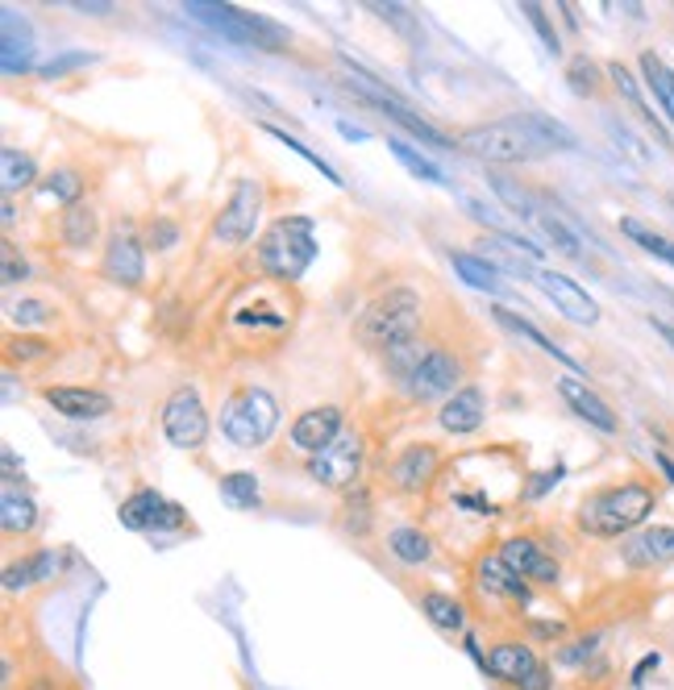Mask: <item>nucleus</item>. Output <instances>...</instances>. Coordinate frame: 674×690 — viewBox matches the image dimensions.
<instances>
[{
	"label": "nucleus",
	"mask_w": 674,
	"mask_h": 690,
	"mask_svg": "<svg viewBox=\"0 0 674 690\" xmlns=\"http://www.w3.org/2000/svg\"><path fill=\"white\" fill-rule=\"evenodd\" d=\"M458 147L484 163H528L549 150H574V138L562 121L546 113H521V117H500L458 133Z\"/></svg>",
	"instance_id": "1"
},
{
	"label": "nucleus",
	"mask_w": 674,
	"mask_h": 690,
	"mask_svg": "<svg viewBox=\"0 0 674 690\" xmlns=\"http://www.w3.org/2000/svg\"><path fill=\"white\" fill-rule=\"evenodd\" d=\"M295 300L279 283H254L242 295H233L230 313H225V329L233 341H283L292 329Z\"/></svg>",
	"instance_id": "2"
},
{
	"label": "nucleus",
	"mask_w": 674,
	"mask_h": 690,
	"mask_svg": "<svg viewBox=\"0 0 674 690\" xmlns=\"http://www.w3.org/2000/svg\"><path fill=\"white\" fill-rule=\"evenodd\" d=\"M355 337L362 346L387 354L392 346L421 337V295L412 288H387L383 295H375L355 320Z\"/></svg>",
	"instance_id": "3"
},
{
	"label": "nucleus",
	"mask_w": 674,
	"mask_h": 690,
	"mask_svg": "<svg viewBox=\"0 0 674 690\" xmlns=\"http://www.w3.org/2000/svg\"><path fill=\"white\" fill-rule=\"evenodd\" d=\"M653 512V487L646 482H616L583 500L579 507V528L591 537H625L637 524H646Z\"/></svg>",
	"instance_id": "4"
},
{
	"label": "nucleus",
	"mask_w": 674,
	"mask_h": 690,
	"mask_svg": "<svg viewBox=\"0 0 674 690\" xmlns=\"http://www.w3.org/2000/svg\"><path fill=\"white\" fill-rule=\"evenodd\" d=\"M258 271L275 283H292L313 267L316 258V233L309 217H279L271 230L258 237Z\"/></svg>",
	"instance_id": "5"
},
{
	"label": "nucleus",
	"mask_w": 674,
	"mask_h": 690,
	"mask_svg": "<svg viewBox=\"0 0 674 690\" xmlns=\"http://www.w3.org/2000/svg\"><path fill=\"white\" fill-rule=\"evenodd\" d=\"M188 17H196L200 25L217 30L221 38L242 46H258V50H283L288 46V30L271 17H258V13H246L237 4H209V0H191L188 4Z\"/></svg>",
	"instance_id": "6"
},
{
	"label": "nucleus",
	"mask_w": 674,
	"mask_h": 690,
	"mask_svg": "<svg viewBox=\"0 0 674 690\" xmlns=\"http://www.w3.org/2000/svg\"><path fill=\"white\" fill-rule=\"evenodd\" d=\"M275 424H279V404H275V396L263 391V387H246V391L230 396L225 412H221V433H225L237 449H258V445H267Z\"/></svg>",
	"instance_id": "7"
},
{
	"label": "nucleus",
	"mask_w": 674,
	"mask_h": 690,
	"mask_svg": "<svg viewBox=\"0 0 674 690\" xmlns=\"http://www.w3.org/2000/svg\"><path fill=\"white\" fill-rule=\"evenodd\" d=\"M484 674L504 690H549V682H554V669L525 641H496L487 648Z\"/></svg>",
	"instance_id": "8"
},
{
	"label": "nucleus",
	"mask_w": 674,
	"mask_h": 690,
	"mask_svg": "<svg viewBox=\"0 0 674 690\" xmlns=\"http://www.w3.org/2000/svg\"><path fill=\"white\" fill-rule=\"evenodd\" d=\"M258 212H263V188L254 179H237L230 191V204L217 212V221H212V242H221V246L251 242Z\"/></svg>",
	"instance_id": "9"
},
{
	"label": "nucleus",
	"mask_w": 674,
	"mask_h": 690,
	"mask_svg": "<svg viewBox=\"0 0 674 690\" xmlns=\"http://www.w3.org/2000/svg\"><path fill=\"white\" fill-rule=\"evenodd\" d=\"M346 80H350V87H359L362 96H367V105H375V108H380V113H383V117H392L396 126L412 129V133H417L421 142H429V147H438V150H454V142L445 138L442 129H433V126H429V121H425L421 113H412V108L404 105V101H400V96H396V92H387V87H383V84H375L371 75H362V71H350Z\"/></svg>",
	"instance_id": "10"
},
{
	"label": "nucleus",
	"mask_w": 674,
	"mask_h": 690,
	"mask_svg": "<svg viewBox=\"0 0 674 690\" xmlns=\"http://www.w3.org/2000/svg\"><path fill=\"white\" fill-rule=\"evenodd\" d=\"M121 524L133 528V533H175V528H188V512L179 503H171L167 495H159L154 487H142L133 491L126 503H121Z\"/></svg>",
	"instance_id": "11"
},
{
	"label": "nucleus",
	"mask_w": 674,
	"mask_h": 690,
	"mask_svg": "<svg viewBox=\"0 0 674 690\" xmlns=\"http://www.w3.org/2000/svg\"><path fill=\"white\" fill-rule=\"evenodd\" d=\"M163 433L175 449H200L205 437H209V412L200 396L191 387H179L175 396L163 404Z\"/></svg>",
	"instance_id": "12"
},
{
	"label": "nucleus",
	"mask_w": 674,
	"mask_h": 690,
	"mask_svg": "<svg viewBox=\"0 0 674 690\" xmlns=\"http://www.w3.org/2000/svg\"><path fill=\"white\" fill-rule=\"evenodd\" d=\"M359 470H362V437L359 433H346V429H341V437L329 449H321V454L309 458V475L321 487H350V482L359 479Z\"/></svg>",
	"instance_id": "13"
},
{
	"label": "nucleus",
	"mask_w": 674,
	"mask_h": 690,
	"mask_svg": "<svg viewBox=\"0 0 674 690\" xmlns=\"http://www.w3.org/2000/svg\"><path fill=\"white\" fill-rule=\"evenodd\" d=\"M533 283L542 288V292L554 300V308L567 316V320H574V325H595L600 320V304L591 300L574 279H567V274H558V271H533Z\"/></svg>",
	"instance_id": "14"
},
{
	"label": "nucleus",
	"mask_w": 674,
	"mask_h": 690,
	"mask_svg": "<svg viewBox=\"0 0 674 690\" xmlns=\"http://www.w3.org/2000/svg\"><path fill=\"white\" fill-rule=\"evenodd\" d=\"M500 558H504L528 586H554L558 583V574H562L558 562H554L533 537H508V541L500 545Z\"/></svg>",
	"instance_id": "15"
},
{
	"label": "nucleus",
	"mask_w": 674,
	"mask_h": 690,
	"mask_svg": "<svg viewBox=\"0 0 674 690\" xmlns=\"http://www.w3.org/2000/svg\"><path fill=\"white\" fill-rule=\"evenodd\" d=\"M463 375V362L450 354V350H429V358L421 362V371L404 383V391L412 399H442L454 391V383Z\"/></svg>",
	"instance_id": "16"
},
{
	"label": "nucleus",
	"mask_w": 674,
	"mask_h": 690,
	"mask_svg": "<svg viewBox=\"0 0 674 690\" xmlns=\"http://www.w3.org/2000/svg\"><path fill=\"white\" fill-rule=\"evenodd\" d=\"M475 586L484 590L487 599H508V604H521V607L533 599L528 583L504 562V558H500V553H487V558H479V565H475Z\"/></svg>",
	"instance_id": "17"
},
{
	"label": "nucleus",
	"mask_w": 674,
	"mask_h": 690,
	"mask_svg": "<svg viewBox=\"0 0 674 690\" xmlns=\"http://www.w3.org/2000/svg\"><path fill=\"white\" fill-rule=\"evenodd\" d=\"M337 437H341V408H329V404H325V408H309V412L292 424V445L309 449V454L329 449Z\"/></svg>",
	"instance_id": "18"
},
{
	"label": "nucleus",
	"mask_w": 674,
	"mask_h": 690,
	"mask_svg": "<svg viewBox=\"0 0 674 690\" xmlns=\"http://www.w3.org/2000/svg\"><path fill=\"white\" fill-rule=\"evenodd\" d=\"M0 25H4L0 67H4V75H22V71L34 67V30H30V22H22L13 9L0 13Z\"/></svg>",
	"instance_id": "19"
},
{
	"label": "nucleus",
	"mask_w": 674,
	"mask_h": 690,
	"mask_svg": "<svg viewBox=\"0 0 674 690\" xmlns=\"http://www.w3.org/2000/svg\"><path fill=\"white\" fill-rule=\"evenodd\" d=\"M43 399L59 417L71 420H101L113 412V399L105 391H88V387H46Z\"/></svg>",
	"instance_id": "20"
},
{
	"label": "nucleus",
	"mask_w": 674,
	"mask_h": 690,
	"mask_svg": "<svg viewBox=\"0 0 674 690\" xmlns=\"http://www.w3.org/2000/svg\"><path fill=\"white\" fill-rule=\"evenodd\" d=\"M105 271L108 279L121 283V288H138V283H142V242L129 230H117L108 237Z\"/></svg>",
	"instance_id": "21"
},
{
	"label": "nucleus",
	"mask_w": 674,
	"mask_h": 690,
	"mask_svg": "<svg viewBox=\"0 0 674 690\" xmlns=\"http://www.w3.org/2000/svg\"><path fill=\"white\" fill-rule=\"evenodd\" d=\"M484 412H487L484 387H458L454 396L445 399L442 429L445 433H454V437H466V433H475V429L484 424Z\"/></svg>",
	"instance_id": "22"
},
{
	"label": "nucleus",
	"mask_w": 674,
	"mask_h": 690,
	"mask_svg": "<svg viewBox=\"0 0 674 690\" xmlns=\"http://www.w3.org/2000/svg\"><path fill=\"white\" fill-rule=\"evenodd\" d=\"M558 396L567 399L570 412L588 420L591 429H600V433H616V412H612L608 404L591 391L588 383H579V378H558Z\"/></svg>",
	"instance_id": "23"
},
{
	"label": "nucleus",
	"mask_w": 674,
	"mask_h": 690,
	"mask_svg": "<svg viewBox=\"0 0 674 690\" xmlns=\"http://www.w3.org/2000/svg\"><path fill=\"white\" fill-rule=\"evenodd\" d=\"M438 449L433 445H408L400 458L392 461V482L400 491H421L425 482L438 475Z\"/></svg>",
	"instance_id": "24"
},
{
	"label": "nucleus",
	"mask_w": 674,
	"mask_h": 690,
	"mask_svg": "<svg viewBox=\"0 0 674 690\" xmlns=\"http://www.w3.org/2000/svg\"><path fill=\"white\" fill-rule=\"evenodd\" d=\"M674 558V524H658L625 541V562L629 565H658Z\"/></svg>",
	"instance_id": "25"
},
{
	"label": "nucleus",
	"mask_w": 674,
	"mask_h": 690,
	"mask_svg": "<svg viewBox=\"0 0 674 690\" xmlns=\"http://www.w3.org/2000/svg\"><path fill=\"white\" fill-rule=\"evenodd\" d=\"M34 521H38V503L30 500L25 491H18L13 479H4V500H0V524H4V533H9V537L30 533Z\"/></svg>",
	"instance_id": "26"
},
{
	"label": "nucleus",
	"mask_w": 674,
	"mask_h": 690,
	"mask_svg": "<svg viewBox=\"0 0 674 690\" xmlns=\"http://www.w3.org/2000/svg\"><path fill=\"white\" fill-rule=\"evenodd\" d=\"M491 316H496V320L504 325L508 334L525 337V341H533L537 350H546V354H554V358H558V362H562V366H567V371H579V362H574V358L562 354V350H558V346H554V341H549V337L542 334V329H537L533 320H525V316H521V313H512V308H504V304H496V308H491Z\"/></svg>",
	"instance_id": "27"
},
{
	"label": "nucleus",
	"mask_w": 674,
	"mask_h": 690,
	"mask_svg": "<svg viewBox=\"0 0 674 690\" xmlns=\"http://www.w3.org/2000/svg\"><path fill=\"white\" fill-rule=\"evenodd\" d=\"M50 574H55V553H50V549L30 553V558H22V562L4 565V590L18 595V590H25L30 583H43V578H50Z\"/></svg>",
	"instance_id": "28"
},
{
	"label": "nucleus",
	"mask_w": 674,
	"mask_h": 690,
	"mask_svg": "<svg viewBox=\"0 0 674 690\" xmlns=\"http://www.w3.org/2000/svg\"><path fill=\"white\" fill-rule=\"evenodd\" d=\"M450 262H454V271H458V279H466L470 288H479V292H504L500 274H496V267L487 262L484 254H463V250H454V254H450Z\"/></svg>",
	"instance_id": "29"
},
{
	"label": "nucleus",
	"mask_w": 674,
	"mask_h": 690,
	"mask_svg": "<svg viewBox=\"0 0 674 690\" xmlns=\"http://www.w3.org/2000/svg\"><path fill=\"white\" fill-rule=\"evenodd\" d=\"M421 611L433 620V628H442V632H463V624H466L463 604H458L454 595H445V590H425Z\"/></svg>",
	"instance_id": "30"
},
{
	"label": "nucleus",
	"mask_w": 674,
	"mask_h": 690,
	"mask_svg": "<svg viewBox=\"0 0 674 690\" xmlns=\"http://www.w3.org/2000/svg\"><path fill=\"white\" fill-rule=\"evenodd\" d=\"M641 75H646V84H650L653 101H658L662 113L674 121V71L662 63L653 50H646V55H641Z\"/></svg>",
	"instance_id": "31"
},
{
	"label": "nucleus",
	"mask_w": 674,
	"mask_h": 690,
	"mask_svg": "<svg viewBox=\"0 0 674 690\" xmlns=\"http://www.w3.org/2000/svg\"><path fill=\"white\" fill-rule=\"evenodd\" d=\"M620 233H625V237H632L641 250H650L653 258H662V262H671V267H674V242H671V237L653 233L650 225H641L637 217H625V221H620Z\"/></svg>",
	"instance_id": "32"
},
{
	"label": "nucleus",
	"mask_w": 674,
	"mask_h": 690,
	"mask_svg": "<svg viewBox=\"0 0 674 690\" xmlns=\"http://www.w3.org/2000/svg\"><path fill=\"white\" fill-rule=\"evenodd\" d=\"M63 237L67 246H92V237H96V209L92 204H71L63 212Z\"/></svg>",
	"instance_id": "33"
},
{
	"label": "nucleus",
	"mask_w": 674,
	"mask_h": 690,
	"mask_svg": "<svg viewBox=\"0 0 674 690\" xmlns=\"http://www.w3.org/2000/svg\"><path fill=\"white\" fill-rule=\"evenodd\" d=\"M387 541H392V553H396L404 565H421L429 562V553H433V545H429V537H425L421 528H396Z\"/></svg>",
	"instance_id": "34"
},
{
	"label": "nucleus",
	"mask_w": 674,
	"mask_h": 690,
	"mask_svg": "<svg viewBox=\"0 0 674 690\" xmlns=\"http://www.w3.org/2000/svg\"><path fill=\"white\" fill-rule=\"evenodd\" d=\"M0 163H4V191H9V196H13V191L18 188H30V184H34V159H30V154H18V150L9 147L4 150V154H0Z\"/></svg>",
	"instance_id": "35"
},
{
	"label": "nucleus",
	"mask_w": 674,
	"mask_h": 690,
	"mask_svg": "<svg viewBox=\"0 0 674 690\" xmlns=\"http://www.w3.org/2000/svg\"><path fill=\"white\" fill-rule=\"evenodd\" d=\"M387 147H392V154H396V159H400V163L412 171V175H421V179H429V184H445V175L438 171V163H429L421 150L404 147L400 138H387Z\"/></svg>",
	"instance_id": "36"
},
{
	"label": "nucleus",
	"mask_w": 674,
	"mask_h": 690,
	"mask_svg": "<svg viewBox=\"0 0 674 690\" xmlns=\"http://www.w3.org/2000/svg\"><path fill=\"white\" fill-rule=\"evenodd\" d=\"M221 495H225L233 507H254V503H258V479H254L251 470L225 475V479H221Z\"/></svg>",
	"instance_id": "37"
},
{
	"label": "nucleus",
	"mask_w": 674,
	"mask_h": 690,
	"mask_svg": "<svg viewBox=\"0 0 674 690\" xmlns=\"http://www.w3.org/2000/svg\"><path fill=\"white\" fill-rule=\"evenodd\" d=\"M608 75H612V84H616V87H620V92H625V101H629V105H637V113H646V117H650L653 133H658V138L666 142V129L658 126V117H653V113H650V105L641 101V92H637V84H632L629 67H625V63H612V67H608Z\"/></svg>",
	"instance_id": "38"
},
{
	"label": "nucleus",
	"mask_w": 674,
	"mask_h": 690,
	"mask_svg": "<svg viewBox=\"0 0 674 690\" xmlns=\"http://www.w3.org/2000/svg\"><path fill=\"white\" fill-rule=\"evenodd\" d=\"M267 133H271L275 142H283V147H288V150H295V154H300V159H309V163H313V167L321 171V175H325V179H334V184H341V175H337V171L329 167V163H325V159H321V154H316V150H309V147H304V142H300V138H295V133H288V129H275V126H267Z\"/></svg>",
	"instance_id": "39"
},
{
	"label": "nucleus",
	"mask_w": 674,
	"mask_h": 690,
	"mask_svg": "<svg viewBox=\"0 0 674 690\" xmlns=\"http://www.w3.org/2000/svg\"><path fill=\"white\" fill-rule=\"evenodd\" d=\"M567 84L574 87L579 96H595V87H600V71H595V63H591L588 55H579V59H570Z\"/></svg>",
	"instance_id": "40"
},
{
	"label": "nucleus",
	"mask_w": 674,
	"mask_h": 690,
	"mask_svg": "<svg viewBox=\"0 0 674 690\" xmlns=\"http://www.w3.org/2000/svg\"><path fill=\"white\" fill-rule=\"evenodd\" d=\"M367 524H371V507H367V495H350L346 507H341V528L350 533V537H362L367 533Z\"/></svg>",
	"instance_id": "41"
},
{
	"label": "nucleus",
	"mask_w": 674,
	"mask_h": 690,
	"mask_svg": "<svg viewBox=\"0 0 674 690\" xmlns=\"http://www.w3.org/2000/svg\"><path fill=\"white\" fill-rule=\"evenodd\" d=\"M46 191H50V196H59V200H63L67 209H71V204H80V175H75V171H55V175H46Z\"/></svg>",
	"instance_id": "42"
},
{
	"label": "nucleus",
	"mask_w": 674,
	"mask_h": 690,
	"mask_svg": "<svg viewBox=\"0 0 674 690\" xmlns=\"http://www.w3.org/2000/svg\"><path fill=\"white\" fill-rule=\"evenodd\" d=\"M595 648H600V632L579 636L574 645L558 648V662H562V666H583V669H588V662H591V653H595Z\"/></svg>",
	"instance_id": "43"
},
{
	"label": "nucleus",
	"mask_w": 674,
	"mask_h": 690,
	"mask_svg": "<svg viewBox=\"0 0 674 690\" xmlns=\"http://www.w3.org/2000/svg\"><path fill=\"white\" fill-rule=\"evenodd\" d=\"M521 13H525L528 22L537 25V34H542V43H546L549 55H562V43H558V34H554V25H549L546 9L542 4H521Z\"/></svg>",
	"instance_id": "44"
},
{
	"label": "nucleus",
	"mask_w": 674,
	"mask_h": 690,
	"mask_svg": "<svg viewBox=\"0 0 674 690\" xmlns=\"http://www.w3.org/2000/svg\"><path fill=\"white\" fill-rule=\"evenodd\" d=\"M9 313H13L18 325H43V320H50V308H46L43 300H22V304H13Z\"/></svg>",
	"instance_id": "45"
},
{
	"label": "nucleus",
	"mask_w": 674,
	"mask_h": 690,
	"mask_svg": "<svg viewBox=\"0 0 674 690\" xmlns=\"http://www.w3.org/2000/svg\"><path fill=\"white\" fill-rule=\"evenodd\" d=\"M175 237H179V230H175L171 221H150L147 242L154 246V250H167V246H175Z\"/></svg>",
	"instance_id": "46"
},
{
	"label": "nucleus",
	"mask_w": 674,
	"mask_h": 690,
	"mask_svg": "<svg viewBox=\"0 0 674 690\" xmlns=\"http://www.w3.org/2000/svg\"><path fill=\"white\" fill-rule=\"evenodd\" d=\"M562 475H567V466H554V470H542V475H537V479L528 482V500H542V495H546L549 487H558V482H562Z\"/></svg>",
	"instance_id": "47"
},
{
	"label": "nucleus",
	"mask_w": 674,
	"mask_h": 690,
	"mask_svg": "<svg viewBox=\"0 0 674 690\" xmlns=\"http://www.w3.org/2000/svg\"><path fill=\"white\" fill-rule=\"evenodd\" d=\"M92 63V55H63V59H50V63L43 67L46 80H55V75H67L71 67H88Z\"/></svg>",
	"instance_id": "48"
},
{
	"label": "nucleus",
	"mask_w": 674,
	"mask_h": 690,
	"mask_svg": "<svg viewBox=\"0 0 674 690\" xmlns=\"http://www.w3.org/2000/svg\"><path fill=\"white\" fill-rule=\"evenodd\" d=\"M528 632L537 636V641H562L567 636V624H554V620H533Z\"/></svg>",
	"instance_id": "49"
},
{
	"label": "nucleus",
	"mask_w": 674,
	"mask_h": 690,
	"mask_svg": "<svg viewBox=\"0 0 674 690\" xmlns=\"http://www.w3.org/2000/svg\"><path fill=\"white\" fill-rule=\"evenodd\" d=\"M25 274H30V267H25V262H18V258H13V250L4 246V283H18V279H25Z\"/></svg>",
	"instance_id": "50"
},
{
	"label": "nucleus",
	"mask_w": 674,
	"mask_h": 690,
	"mask_svg": "<svg viewBox=\"0 0 674 690\" xmlns=\"http://www.w3.org/2000/svg\"><path fill=\"white\" fill-rule=\"evenodd\" d=\"M43 354V346H34V341H9V358H34Z\"/></svg>",
	"instance_id": "51"
},
{
	"label": "nucleus",
	"mask_w": 674,
	"mask_h": 690,
	"mask_svg": "<svg viewBox=\"0 0 674 690\" xmlns=\"http://www.w3.org/2000/svg\"><path fill=\"white\" fill-rule=\"evenodd\" d=\"M653 666H658V653H650V657H646V662H641V666H637V674H632V682H637V687H641V682H646V674H650Z\"/></svg>",
	"instance_id": "52"
},
{
	"label": "nucleus",
	"mask_w": 674,
	"mask_h": 690,
	"mask_svg": "<svg viewBox=\"0 0 674 690\" xmlns=\"http://www.w3.org/2000/svg\"><path fill=\"white\" fill-rule=\"evenodd\" d=\"M337 129L346 133V138H355V142H362V138H371L367 129H359V126H350V121H337Z\"/></svg>",
	"instance_id": "53"
},
{
	"label": "nucleus",
	"mask_w": 674,
	"mask_h": 690,
	"mask_svg": "<svg viewBox=\"0 0 674 690\" xmlns=\"http://www.w3.org/2000/svg\"><path fill=\"white\" fill-rule=\"evenodd\" d=\"M650 325H653V329H658V334H662V337H666V341H671V346H674V329H671V325H666V320H658V316H650Z\"/></svg>",
	"instance_id": "54"
},
{
	"label": "nucleus",
	"mask_w": 674,
	"mask_h": 690,
	"mask_svg": "<svg viewBox=\"0 0 674 690\" xmlns=\"http://www.w3.org/2000/svg\"><path fill=\"white\" fill-rule=\"evenodd\" d=\"M658 466H662V470H666V479L674 482V461L666 458V454H658Z\"/></svg>",
	"instance_id": "55"
}]
</instances>
